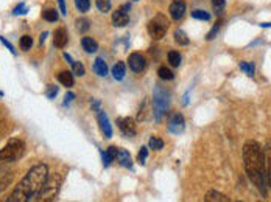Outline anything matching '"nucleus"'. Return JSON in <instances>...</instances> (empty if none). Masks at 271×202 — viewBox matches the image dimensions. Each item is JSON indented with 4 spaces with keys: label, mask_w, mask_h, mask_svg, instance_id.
<instances>
[{
    "label": "nucleus",
    "mask_w": 271,
    "mask_h": 202,
    "mask_svg": "<svg viewBox=\"0 0 271 202\" xmlns=\"http://www.w3.org/2000/svg\"><path fill=\"white\" fill-rule=\"evenodd\" d=\"M25 152V143L20 138H11L8 143L0 149V170H5L8 165L19 160Z\"/></svg>",
    "instance_id": "3"
},
{
    "label": "nucleus",
    "mask_w": 271,
    "mask_h": 202,
    "mask_svg": "<svg viewBox=\"0 0 271 202\" xmlns=\"http://www.w3.org/2000/svg\"><path fill=\"white\" fill-rule=\"evenodd\" d=\"M192 17L193 19H198V20H209L210 19V14L204 9H195L192 11Z\"/></svg>",
    "instance_id": "29"
},
{
    "label": "nucleus",
    "mask_w": 271,
    "mask_h": 202,
    "mask_svg": "<svg viewBox=\"0 0 271 202\" xmlns=\"http://www.w3.org/2000/svg\"><path fill=\"white\" fill-rule=\"evenodd\" d=\"M170 106V92L167 89H164L158 86L153 93V112H155L156 122H161L166 112L169 111Z\"/></svg>",
    "instance_id": "4"
},
{
    "label": "nucleus",
    "mask_w": 271,
    "mask_h": 202,
    "mask_svg": "<svg viewBox=\"0 0 271 202\" xmlns=\"http://www.w3.org/2000/svg\"><path fill=\"white\" fill-rule=\"evenodd\" d=\"M220 27H221V22L218 20V22L215 23V25H214V28H212V30H210V31L207 33V36H206V39H207V41H210V39H214V38L217 36V33H218Z\"/></svg>",
    "instance_id": "37"
},
{
    "label": "nucleus",
    "mask_w": 271,
    "mask_h": 202,
    "mask_svg": "<svg viewBox=\"0 0 271 202\" xmlns=\"http://www.w3.org/2000/svg\"><path fill=\"white\" fill-rule=\"evenodd\" d=\"M212 6H214L215 13L218 16H221L223 14V9L226 8V2H225V0H212Z\"/></svg>",
    "instance_id": "28"
},
{
    "label": "nucleus",
    "mask_w": 271,
    "mask_h": 202,
    "mask_svg": "<svg viewBox=\"0 0 271 202\" xmlns=\"http://www.w3.org/2000/svg\"><path fill=\"white\" fill-rule=\"evenodd\" d=\"M117 146H109L108 148V151H101V157H103V163H104V166H108L112 160H115V157H117Z\"/></svg>",
    "instance_id": "20"
},
{
    "label": "nucleus",
    "mask_w": 271,
    "mask_h": 202,
    "mask_svg": "<svg viewBox=\"0 0 271 202\" xmlns=\"http://www.w3.org/2000/svg\"><path fill=\"white\" fill-rule=\"evenodd\" d=\"M58 81L61 82L64 87H72L75 84V78H74V72H67V70H63L56 75Z\"/></svg>",
    "instance_id": "14"
},
{
    "label": "nucleus",
    "mask_w": 271,
    "mask_h": 202,
    "mask_svg": "<svg viewBox=\"0 0 271 202\" xmlns=\"http://www.w3.org/2000/svg\"><path fill=\"white\" fill-rule=\"evenodd\" d=\"M240 68L243 70V73H246L248 76H254L256 67H254L253 63H240Z\"/></svg>",
    "instance_id": "31"
},
{
    "label": "nucleus",
    "mask_w": 271,
    "mask_h": 202,
    "mask_svg": "<svg viewBox=\"0 0 271 202\" xmlns=\"http://www.w3.org/2000/svg\"><path fill=\"white\" fill-rule=\"evenodd\" d=\"M147 157H148V148L142 146V148H140V151H139V156H137L139 163H140V165H145Z\"/></svg>",
    "instance_id": "35"
},
{
    "label": "nucleus",
    "mask_w": 271,
    "mask_h": 202,
    "mask_svg": "<svg viewBox=\"0 0 271 202\" xmlns=\"http://www.w3.org/2000/svg\"><path fill=\"white\" fill-rule=\"evenodd\" d=\"M0 41H2V44H3V45L6 47V49H8V50H9L11 53H13V55H16V50L13 49V45H11V44H9V42H8V41H6L5 38H0Z\"/></svg>",
    "instance_id": "41"
},
{
    "label": "nucleus",
    "mask_w": 271,
    "mask_h": 202,
    "mask_svg": "<svg viewBox=\"0 0 271 202\" xmlns=\"http://www.w3.org/2000/svg\"><path fill=\"white\" fill-rule=\"evenodd\" d=\"M97 8L101 13H109L111 11V0H97Z\"/></svg>",
    "instance_id": "33"
},
{
    "label": "nucleus",
    "mask_w": 271,
    "mask_h": 202,
    "mask_svg": "<svg viewBox=\"0 0 271 202\" xmlns=\"http://www.w3.org/2000/svg\"><path fill=\"white\" fill-rule=\"evenodd\" d=\"M49 166L45 163H38L31 166L27 171V174L22 177L20 182L16 185L13 190L11 196L6 199L9 202H31V201H38L41 190L49 177Z\"/></svg>",
    "instance_id": "1"
},
{
    "label": "nucleus",
    "mask_w": 271,
    "mask_h": 202,
    "mask_svg": "<svg viewBox=\"0 0 271 202\" xmlns=\"http://www.w3.org/2000/svg\"><path fill=\"white\" fill-rule=\"evenodd\" d=\"M185 9H187V5H185L184 0H175L169 8L170 16L173 20H181L185 14Z\"/></svg>",
    "instance_id": "11"
},
{
    "label": "nucleus",
    "mask_w": 271,
    "mask_h": 202,
    "mask_svg": "<svg viewBox=\"0 0 271 202\" xmlns=\"http://www.w3.org/2000/svg\"><path fill=\"white\" fill-rule=\"evenodd\" d=\"M175 41L178 42L180 45H187L188 44V38H187V34L182 30H178L175 33Z\"/></svg>",
    "instance_id": "32"
},
{
    "label": "nucleus",
    "mask_w": 271,
    "mask_h": 202,
    "mask_svg": "<svg viewBox=\"0 0 271 202\" xmlns=\"http://www.w3.org/2000/svg\"><path fill=\"white\" fill-rule=\"evenodd\" d=\"M98 126L101 129V133L106 138H111L112 137V126H111V122L108 115H106L103 111L98 112Z\"/></svg>",
    "instance_id": "12"
},
{
    "label": "nucleus",
    "mask_w": 271,
    "mask_h": 202,
    "mask_svg": "<svg viewBox=\"0 0 271 202\" xmlns=\"http://www.w3.org/2000/svg\"><path fill=\"white\" fill-rule=\"evenodd\" d=\"M75 6L80 13H86L90 8V0H75Z\"/></svg>",
    "instance_id": "27"
},
{
    "label": "nucleus",
    "mask_w": 271,
    "mask_h": 202,
    "mask_svg": "<svg viewBox=\"0 0 271 202\" xmlns=\"http://www.w3.org/2000/svg\"><path fill=\"white\" fill-rule=\"evenodd\" d=\"M60 187H61V181H60V177L58 176H49L47 177V181L41 190V195L38 198V201H52L58 192H60Z\"/></svg>",
    "instance_id": "6"
},
{
    "label": "nucleus",
    "mask_w": 271,
    "mask_h": 202,
    "mask_svg": "<svg viewBox=\"0 0 271 202\" xmlns=\"http://www.w3.org/2000/svg\"><path fill=\"white\" fill-rule=\"evenodd\" d=\"M92 68H93V72H95L98 76H106L109 73V68H108V66H106V63L103 61L101 58H97L95 61H93V66H92Z\"/></svg>",
    "instance_id": "17"
},
{
    "label": "nucleus",
    "mask_w": 271,
    "mask_h": 202,
    "mask_svg": "<svg viewBox=\"0 0 271 202\" xmlns=\"http://www.w3.org/2000/svg\"><path fill=\"white\" fill-rule=\"evenodd\" d=\"M148 34L151 36V39L159 41L167 34L169 30V19L164 14H156L150 22H148Z\"/></svg>",
    "instance_id": "5"
},
{
    "label": "nucleus",
    "mask_w": 271,
    "mask_h": 202,
    "mask_svg": "<svg viewBox=\"0 0 271 202\" xmlns=\"http://www.w3.org/2000/svg\"><path fill=\"white\" fill-rule=\"evenodd\" d=\"M243 163L250 181L256 185V188H259L265 195V182H267L265 154L264 148H261L257 141L250 140L243 145Z\"/></svg>",
    "instance_id": "2"
},
{
    "label": "nucleus",
    "mask_w": 271,
    "mask_h": 202,
    "mask_svg": "<svg viewBox=\"0 0 271 202\" xmlns=\"http://www.w3.org/2000/svg\"><path fill=\"white\" fill-rule=\"evenodd\" d=\"M19 45H20V49L23 52H28L31 47H33V39L31 36H28V34H25V36H22L20 41H19Z\"/></svg>",
    "instance_id": "25"
},
{
    "label": "nucleus",
    "mask_w": 271,
    "mask_h": 202,
    "mask_svg": "<svg viewBox=\"0 0 271 202\" xmlns=\"http://www.w3.org/2000/svg\"><path fill=\"white\" fill-rule=\"evenodd\" d=\"M185 129V122H184V117L181 114H175L170 122H169V131L173 134H182Z\"/></svg>",
    "instance_id": "10"
},
{
    "label": "nucleus",
    "mask_w": 271,
    "mask_h": 202,
    "mask_svg": "<svg viewBox=\"0 0 271 202\" xmlns=\"http://www.w3.org/2000/svg\"><path fill=\"white\" fill-rule=\"evenodd\" d=\"M58 5H60L61 14H63V16H66V14H67V6H66V0H58Z\"/></svg>",
    "instance_id": "40"
},
{
    "label": "nucleus",
    "mask_w": 271,
    "mask_h": 202,
    "mask_svg": "<svg viewBox=\"0 0 271 202\" xmlns=\"http://www.w3.org/2000/svg\"><path fill=\"white\" fill-rule=\"evenodd\" d=\"M72 68H74V75H77V76H83L85 75V67L81 63H74Z\"/></svg>",
    "instance_id": "36"
},
{
    "label": "nucleus",
    "mask_w": 271,
    "mask_h": 202,
    "mask_svg": "<svg viewBox=\"0 0 271 202\" xmlns=\"http://www.w3.org/2000/svg\"><path fill=\"white\" fill-rule=\"evenodd\" d=\"M56 93H58V87L53 86V84H49V87H47V90H45L47 98H49V100H53V98L56 97Z\"/></svg>",
    "instance_id": "38"
},
{
    "label": "nucleus",
    "mask_w": 271,
    "mask_h": 202,
    "mask_svg": "<svg viewBox=\"0 0 271 202\" xmlns=\"http://www.w3.org/2000/svg\"><path fill=\"white\" fill-rule=\"evenodd\" d=\"M150 148L155 151H161L164 148V141L158 137H150Z\"/></svg>",
    "instance_id": "34"
},
{
    "label": "nucleus",
    "mask_w": 271,
    "mask_h": 202,
    "mask_svg": "<svg viewBox=\"0 0 271 202\" xmlns=\"http://www.w3.org/2000/svg\"><path fill=\"white\" fill-rule=\"evenodd\" d=\"M47 36H49V34H47V33H42V36H41V42H44V39H45Z\"/></svg>",
    "instance_id": "44"
},
{
    "label": "nucleus",
    "mask_w": 271,
    "mask_h": 202,
    "mask_svg": "<svg viewBox=\"0 0 271 202\" xmlns=\"http://www.w3.org/2000/svg\"><path fill=\"white\" fill-rule=\"evenodd\" d=\"M42 19L47 22H56L58 19H60V14H58V11L53 8H45L42 11Z\"/></svg>",
    "instance_id": "23"
},
{
    "label": "nucleus",
    "mask_w": 271,
    "mask_h": 202,
    "mask_svg": "<svg viewBox=\"0 0 271 202\" xmlns=\"http://www.w3.org/2000/svg\"><path fill=\"white\" fill-rule=\"evenodd\" d=\"M11 181H13V173L0 170V193H2L3 190L11 184Z\"/></svg>",
    "instance_id": "21"
},
{
    "label": "nucleus",
    "mask_w": 271,
    "mask_h": 202,
    "mask_svg": "<svg viewBox=\"0 0 271 202\" xmlns=\"http://www.w3.org/2000/svg\"><path fill=\"white\" fill-rule=\"evenodd\" d=\"M89 20L88 19H83V17H81V19H78L77 20V30L81 33V34H85L88 30H89Z\"/></svg>",
    "instance_id": "30"
},
{
    "label": "nucleus",
    "mask_w": 271,
    "mask_h": 202,
    "mask_svg": "<svg viewBox=\"0 0 271 202\" xmlns=\"http://www.w3.org/2000/svg\"><path fill=\"white\" fill-rule=\"evenodd\" d=\"M265 154V168H267V181L271 187V140H268V143L264 149Z\"/></svg>",
    "instance_id": "16"
},
{
    "label": "nucleus",
    "mask_w": 271,
    "mask_h": 202,
    "mask_svg": "<svg viewBox=\"0 0 271 202\" xmlns=\"http://www.w3.org/2000/svg\"><path fill=\"white\" fill-rule=\"evenodd\" d=\"M81 47H83V50H85L86 53H95V52L98 50V44H97V41H95V39H92V38H89V36H86V38L81 39Z\"/></svg>",
    "instance_id": "18"
},
{
    "label": "nucleus",
    "mask_w": 271,
    "mask_h": 202,
    "mask_svg": "<svg viewBox=\"0 0 271 202\" xmlns=\"http://www.w3.org/2000/svg\"><path fill=\"white\" fill-rule=\"evenodd\" d=\"M125 72H126V67L123 63H117L114 67H112V76L117 79V81H122L125 78Z\"/></svg>",
    "instance_id": "22"
},
{
    "label": "nucleus",
    "mask_w": 271,
    "mask_h": 202,
    "mask_svg": "<svg viewBox=\"0 0 271 202\" xmlns=\"http://www.w3.org/2000/svg\"><path fill=\"white\" fill-rule=\"evenodd\" d=\"M126 9H129V5H126L125 8H119V9L112 13V23H114V27L122 28V27H126L128 23H129V14H128Z\"/></svg>",
    "instance_id": "9"
},
{
    "label": "nucleus",
    "mask_w": 271,
    "mask_h": 202,
    "mask_svg": "<svg viewBox=\"0 0 271 202\" xmlns=\"http://www.w3.org/2000/svg\"><path fill=\"white\" fill-rule=\"evenodd\" d=\"M169 63L173 67H180V64H181V55L178 52H169Z\"/></svg>",
    "instance_id": "26"
},
{
    "label": "nucleus",
    "mask_w": 271,
    "mask_h": 202,
    "mask_svg": "<svg viewBox=\"0 0 271 202\" xmlns=\"http://www.w3.org/2000/svg\"><path fill=\"white\" fill-rule=\"evenodd\" d=\"M69 42V34L66 28H58L53 34V45L56 49H63L66 47V44Z\"/></svg>",
    "instance_id": "13"
},
{
    "label": "nucleus",
    "mask_w": 271,
    "mask_h": 202,
    "mask_svg": "<svg viewBox=\"0 0 271 202\" xmlns=\"http://www.w3.org/2000/svg\"><path fill=\"white\" fill-rule=\"evenodd\" d=\"M27 13V6L23 3H19L14 9H13V14L14 16H19V14H25Z\"/></svg>",
    "instance_id": "39"
},
{
    "label": "nucleus",
    "mask_w": 271,
    "mask_h": 202,
    "mask_svg": "<svg viewBox=\"0 0 271 202\" xmlns=\"http://www.w3.org/2000/svg\"><path fill=\"white\" fill-rule=\"evenodd\" d=\"M204 201H206V202H228L229 198H228L226 195H221V193L215 192V190H210V192L206 193Z\"/></svg>",
    "instance_id": "19"
},
{
    "label": "nucleus",
    "mask_w": 271,
    "mask_h": 202,
    "mask_svg": "<svg viewBox=\"0 0 271 202\" xmlns=\"http://www.w3.org/2000/svg\"><path fill=\"white\" fill-rule=\"evenodd\" d=\"M115 160H119L120 165H123L125 168H129V170L133 168V159H131V156H129V152L126 149H117Z\"/></svg>",
    "instance_id": "15"
},
{
    "label": "nucleus",
    "mask_w": 271,
    "mask_h": 202,
    "mask_svg": "<svg viewBox=\"0 0 271 202\" xmlns=\"http://www.w3.org/2000/svg\"><path fill=\"white\" fill-rule=\"evenodd\" d=\"M128 66L134 73H140V72H144V70H145L147 61L140 53H131L128 58Z\"/></svg>",
    "instance_id": "8"
},
{
    "label": "nucleus",
    "mask_w": 271,
    "mask_h": 202,
    "mask_svg": "<svg viewBox=\"0 0 271 202\" xmlns=\"http://www.w3.org/2000/svg\"><path fill=\"white\" fill-rule=\"evenodd\" d=\"M117 126H119L120 133L126 137H134L136 133H137V126H136V120L129 117H125V118H119L117 120Z\"/></svg>",
    "instance_id": "7"
},
{
    "label": "nucleus",
    "mask_w": 271,
    "mask_h": 202,
    "mask_svg": "<svg viewBox=\"0 0 271 202\" xmlns=\"http://www.w3.org/2000/svg\"><path fill=\"white\" fill-rule=\"evenodd\" d=\"M64 58H66V61H67V63L70 64V66H72V64L75 63V61H74V59H72V58H70V56H69L67 53H64Z\"/></svg>",
    "instance_id": "43"
},
{
    "label": "nucleus",
    "mask_w": 271,
    "mask_h": 202,
    "mask_svg": "<svg viewBox=\"0 0 271 202\" xmlns=\"http://www.w3.org/2000/svg\"><path fill=\"white\" fill-rule=\"evenodd\" d=\"M74 100H75V93H72V92L66 93V98H64V106H67L70 101H74Z\"/></svg>",
    "instance_id": "42"
},
{
    "label": "nucleus",
    "mask_w": 271,
    "mask_h": 202,
    "mask_svg": "<svg viewBox=\"0 0 271 202\" xmlns=\"http://www.w3.org/2000/svg\"><path fill=\"white\" fill-rule=\"evenodd\" d=\"M158 75H159V78L164 79V81H170V79L175 78V73L172 72V70H170L169 67H159Z\"/></svg>",
    "instance_id": "24"
}]
</instances>
